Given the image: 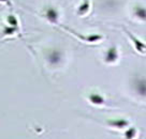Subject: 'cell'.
Returning a JSON list of instances; mask_svg holds the SVG:
<instances>
[{
    "label": "cell",
    "instance_id": "1",
    "mask_svg": "<svg viewBox=\"0 0 146 139\" xmlns=\"http://www.w3.org/2000/svg\"><path fill=\"white\" fill-rule=\"evenodd\" d=\"M125 31L127 32L128 36L130 38V40L133 42V46H134V49L137 50L139 54H146V44L144 42H142L141 40H139L137 38L134 36V34H132L131 32H129L127 29H125Z\"/></svg>",
    "mask_w": 146,
    "mask_h": 139
},
{
    "label": "cell",
    "instance_id": "2",
    "mask_svg": "<svg viewBox=\"0 0 146 139\" xmlns=\"http://www.w3.org/2000/svg\"><path fill=\"white\" fill-rule=\"evenodd\" d=\"M106 124L112 127V128H116V130H125L129 126V121L126 119H113V120H108Z\"/></svg>",
    "mask_w": 146,
    "mask_h": 139
},
{
    "label": "cell",
    "instance_id": "3",
    "mask_svg": "<svg viewBox=\"0 0 146 139\" xmlns=\"http://www.w3.org/2000/svg\"><path fill=\"white\" fill-rule=\"evenodd\" d=\"M88 101L95 106H106L108 105L106 99L99 93H90L88 96Z\"/></svg>",
    "mask_w": 146,
    "mask_h": 139
},
{
    "label": "cell",
    "instance_id": "4",
    "mask_svg": "<svg viewBox=\"0 0 146 139\" xmlns=\"http://www.w3.org/2000/svg\"><path fill=\"white\" fill-rule=\"evenodd\" d=\"M117 60H118V50H117V47H111V48H109L108 51H106V54H105L104 61L106 63L113 64Z\"/></svg>",
    "mask_w": 146,
    "mask_h": 139
},
{
    "label": "cell",
    "instance_id": "5",
    "mask_svg": "<svg viewBox=\"0 0 146 139\" xmlns=\"http://www.w3.org/2000/svg\"><path fill=\"white\" fill-rule=\"evenodd\" d=\"M134 88L137 90V94H140L141 96H146V79H137L134 82Z\"/></svg>",
    "mask_w": 146,
    "mask_h": 139
},
{
    "label": "cell",
    "instance_id": "6",
    "mask_svg": "<svg viewBox=\"0 0 146 139\" xmlns=\"http://www.w3.org/2000/svg\"><path fill=\"white\" fill-rule=\"evenodd\" d=\"M45 16L47 18V20H50L53 24H56L57 20H58V12L56 11V9H53V8H50V9L46 10Z\"/></svg>",
    "mask_w": 146,
    "mask_h": 139
},
{
    "label": "cell",
    "instance_id": "7",
    "mask_svg": "<svg viewBox=\"0 0 146 139\" xmlns=\"http://www.w3.org/2000/svg\"><path fill=\"white\" fill-rule=\"evenodd\" d=\"M134 15L140 20H146V8L142 5H137L134 8Z\"/></svg>",
    "mask_w": 146,
    "mask_h": 139
},
{
    "label": "cell",
    "instance_id": "8",
    "mask_svg": "<svg viewBox=\"0 0 146 139\" xmlns=\"http://www.w3.org/2000/svg\"><path fill=\"white\" fill-rule=\"evenodd\" d=\"M137 128L135 127H129L128 130H125V138L126 139H134L137 137Z\"/></svg>",
    "mask_w": 146,
    "mask_h": 139
},
{
    "label": "cell",
    "instance_id": "9",
    "mask_svg": "<svg viewBox=\"0 0 146 139\" xmlns=\"http://www.w3.org/2000/svg\"><path fill=\"white\" fill-rule=\"evenodd\" d=\"M60 58H61V55H60L58 51H53V53H50V56H48V61H50L52 64H56L58 61H60Z\"/></svg>",
    "mask_w": 146,
    "mask_h": 139
},
{
    "label": "cell",
    "instance_id": "10",
    "mask_svg": "<svg viewBox=\"0 0 146 139\" xmlns=\"http://www.w3.org/2000/svg\"><path fill=\"white\" fill-rule=\"evenodd\" d=\"M88 11H89V1H88V0H85V1L83 2V5L78 8V14H80V15H84V14H86Z\"/></svg>",
    "mask_w": 146,
    "mask_h": 139
},
{
    "label": "cell",
    "instance_id": "11",
    "mask_svg": "<svg viewBox=\"0 0 146 139\" xmlns=\"http://www.w3.org/2000/svg\"><path fill=\"white\" fill-rule=\"evenodd\" d=\"M18 30V28H15V27H5V30H3V36H13L15 32Z\"/></svg>",
    "mask_w": 146,
    "mask_h": 139
},
{
    "label": "cell",
    "instance_id": "12",
    "mask_svg": "<svg viewBox=\"0 0 146 139\" xmlns=\"http://www.w3.org/2000/svg\"><path fill=\"white\" fill-rule=\"evenodd\" d=\"M8 22H9L10 26L11 27H15V28H18V22L16 17L13 16V15H10L9 17H8Z\"/></svg>",
    "mask_w": 146,
    "mask_h": 139
}]
</instances>
